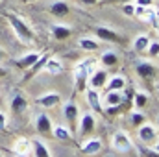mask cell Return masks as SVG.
I'll return each instance as SVG.
<instances>
[{
    "label": "cell",
    "instance_id": "obj_1",
    "mask_svg": "<svg viewBox=\"0 0 159 157\" xmlns=\"http://www.w3.org/2000/svg\"><path fill=\"white\" fill-rule=\"evenodd\" d=\"M96 69H98V61L94 57H85L78 61V65L74 67V85L78 92L87 89V79Z\"/></svg>",
    "mask_w": 159,
    "mask_h": 157
},
{
    "label": "cell",
    "instance_id": "obj_2",
    "mask_svg": "<svg viewBox=\"0 0 159 157\" xmlns=\"http://www.w3.org/2000/svg\"><path fill=\"white\" fill-rule=\"evenodd\" d=\"M6 19H7L11 30L15 32V35L19 37L20 43H24V44H32V43L35 41V34H34V30L26 24V20H24L22 17H19V15H15V13H6Z\"/></svg>",
    "mask_w": 159,
    "mask_h": 157
},
{
    "label": "cell",
    "instance_id": "obj_3",
    "mask_svg": "<svg viewBox=\"0 0 159 157\" xmlns=\"http://www.w3.org/2000/svg\"><path fill=\"white\" fill-rule=\"evenodd\" d=\"M111 146L113 150H117L120 154H128L133 150V142L129 139V135L126 131H115L113 137H111Z\"/></svg>",
    "mask_w": 159,
    "mask_h": 157
},
{
    "label": "cell",
    "instance_id": "obj_4",
    "mask_svg": "<svg viewBox=\"0 0 159 157\" xmlns=\"http://www.w3.org/2000/svg\"><path fill=\"white\" fill-rule=\"evenodd\" d=\"M137 139L141 141V144H154L157 141V128L154 124L143 122L137 129Z\"/></svg>",
    "mask_w": 159,
    "mask_h": 157
},
{
    "label": "cell",
    "instance_id": "obj_5",
    "mask_svg": "<svg viewBox=\"0 0 159 157\" xmlns=\"http://www.w3.org/2000/svg\"><path fill=\"white\" fill-rule=\"evenodd\" d=\"M35 104H37L39 107H43V109H52V107H56V105L61 104V94L56 92V91L43 92V94H39V96L35 98Z\"/></svg>",
    "mask_w": 159,
    "mask_h": 157
},
{
    "label": "cell",
    "instance_id": "obj_6",
    "mask_svg": "<svg viewBox=\"0 0 159 157\" xmlns=\"http://www.w3.org/2000/svg\"><path fill=\"white\" fill-rule=\"evenodd\" d=\"M94 129H96V117H94L91 111L81 113V117H80V126H78V133L81 135V137H85V135H91Z\"/></svg>",
    "mask_w": 159,
    "mask_h": 157
},
{
    "label": "cell",
    "instance_id": "obj_7",
    "mask_svg": "<svg viewBox=\"0 0 159 157\" xmlns=\"http://www.w3.org/2000/svg\"><path fill=\"white\" fill-rule=\"evenodd\" d=\"M28 100H26V96L20 92V91H15L13 94H11V98H9V109H11V113H15V115H20V113H24L26 109H28Z\"/></svg>",
    "mask_w": 159,
    "mask_h": 157
},
{
    "label": "cell",
    "instance_id": "obj_8",
    "mask_svg": "<svg viewBox=\"0 0 159 157\" xmlns=\"http://www.w3.org/2000/svg\"><path fill=\"white\" fill-rule=\"evenodd\" d=\"M102 150H104V142H102V139H98V137L87 139V141H83V142L80 144V152H81L83 155H96V154H100Z\"/></svg>",
    "mask_w": 159,
    "mask_h": 157
},
{
    "label": "cell",
    "instance_id": "obj_9",
    "mask_svg": "<svg viewBox=\"0 0 159 157\" xmlns=\"http://www.w3.org/2000/svg\"><path fill=\"white\" fill-rule=\"evenodd\" d=\"M126 102L124 91H106V96L102 98V107H117Z\"/></svg>",
    "mask_w": 159,
    "mask_h": 157
},
{
    "label": "cell",
    "instance_id": "obj_10",
    "mask_svg": "<svg viewBox=\"0 0 159 157\" xmlns=\"http://www.w3.org/2000/svg\"><path fill=\"white\" fill-rule=\"evenodd\" d=\"M85 100H87V105L93 109V113H102V115H104L102 98H100V94H98V91H96V89L87 87V89H85Z\"/></svg>",
    "mask_w": 159,
    "mask_h": 157
},
{
    "label": "cell",
    "instance_id": "obj_11",
    "mask_svg": "<svg viewBox=\"0 0 159 157\" xmlns=\"http://www.w3.org/2000/svg\"><path fill=\"white\" fill-rule=\"evenodd\" d=\"M78 105L72 102V100H69V102H65L63 104V117L67 118V122H69V129H76V122H78Z\"/></svg>",
    "mask_w": 159,
    "mask_h": 157
},
{
    "label": "cell",
    "instance_id": "obj_12",
    "mask_svg": "<svg viewBox=\"0 0 159 157\" xmlns=\"http://www.w3.org/2000/svg\"><path fill=\"white\" fill-rule=\"evenodd\" d=\"M135 72L143 79H152V78H156V74H157V67L152 65L150 61H137L135 63Z\"/></svg>",
    "mask_w": 159,
    "mask_h": 157
},
{
    "label": "cell",
    "instance_id": "obj_13",
    "mask_svg": "<svg viewBox=\"0 0 159 157\" xmlns=\"http://www.w3.org/2000/svg\"><path fill=\"white\" fill-rule=\"evenodd\" d=\"M11 152L17 157H26L32 154V144H30V139H24V137H19L15 139L13 146H11Z\"/></svg>",
    "mask_w": 159,
    "mask_h": 157
},
{
    "label": "cell",
    "instance_id": "obj_14",
    "mask_svg": "<svg viewBox=\"0 0 159 157\" xmlns=\"http://www.w3.org/2000/svg\"><path fill=\"white\" fill-rule=\"evenodd\" d=\"M43 70L46 72V74H52V76H57V74H61L63 70H65V67H63V61L59 59V57H46L44 59V65H43Z\"/></svg>",
    "mask_w": 159,
    "mask_h": 157
},
{
    "label": "cell",
    "instance_id": "obj_15",
    "mask_svg": "<svg viewBox=\"0 0 159 157\" xmlns=\"http://www.w3.org/2000/svg\"><path fill=\"white\" fill-rule=\"evenodd\" d=\"M94 35H96V39L106 41V43H119L120 41L119 34H117L115 30L107 28V26H96V28H94Z\"/></svg>",
    "mask_w": 159,
    "mask_h": 157
},
{
    "label": "cell",
    "instance_id": "obj_16",
    "mask_svg": "<svg viewBox=\"0 0 159 157\" xmlns=\"http://www.w3.org/2000/svg\"><path fill=\"white\" fill-rule=\"evenodd\" d=\"M106 81H107V72L104 70V69H96L89 79H87V87H91V89H102L104 85H106Z\"/></svg>",
    "mask_w": 159,
    "mask_h": 157
},
{
    "label": "cell",
    "instance_id": "obj_17",
    "mask_svg": "<svg viewBox=\"0 0 159 157\" xmlns=\"http://www.w3.org/2000/svg\"><path fill=\"white\" fill-rule=\"evenodd\" d=\"M52 118L48 117L46 113H39L35 117V129L39 131L41 135H50L52 133Z\"/></svg>",
    "mask_w": 159,
    "mask_h": 157
},
{
    "label": "cell",
    "instance_id": "obj_18",
    "mask_svg": "<svg viewBox=\"0 0 159 157\" xmlns=\"http://www.w3.org/2000/svg\"><path fill=\"white\" fill-rule=\"evenodd\" d=\"M41 56H43L41 52H28V54H24L22 57L15 59V65H17V69H20V70H28Z\"/></svg>",
    "mask_w": 159,
    "mask_h": 157
},
{
    "label": "cell",
    "instance_id": "obj_19",
    "mask_svg": "<svg viewBox=\"0 0 159 157\" xmlns=\"http://www.w3.org/2000/svg\"><path fill=\"white\" fill-rule=\"evenodd\" d=\"M50 34H52V39L65 41V39H69V37L72 35V30H70L69 26H65V24L54 22V24H50Z\"/></svg>",
    "mask_w": 159,
    "mask_h": 157
},
{
    "label": "cell",
    "instance_id": "obj_20",
    "mask_svg": "<svg viewBox=\"0 0 159 157\" xmlns=\"http://www.w3.org/2000/svg\"><path fill=\"white\" fill-rule=\"evenodd\" d=\"M48 11H50L54 17H67V15L70 13L69 4H67L65 0H56V2H52V4L48 6Z\"/></svg>",
    "mask_w": 159,
    "mask_h": 157
},
{
    "label": "cell",
    "instance_id": "obj_21",
    "mask_svg": "<svg viewBox=\"0 0 159 157\" xmlns=\"http://www.w3.org/2000/svg\"><path fill=\"white\" fill-rule=\"evenodd\" d=\"M52 135H54L57 141H63V142L72 141V131L69 129V126H63V124H56V126H52Z\"/></svg>",
    "mask_w": 159,
    "mask_h": 157
},
{
    "label": "cell",
    "instance_id": "obj_22",
    "mask_svg": "<svg viewBox=\"0 0 159 157\" xmlns=\"http://www.w3.org/2000/svg\"><path fill=\"white\" fill-rule=\"evenodd\" d=\"M30 144H32L34 157H52L50 150H48V146H46L41 139H32V141H30Z\"/></svg>",
    "mask_w": 159,
    "mask_h": 157
},
{
    "label": "cell",
    "instance_id": "obj_23",
    "mask_svg": "<svg viewBox=\"0 0 159 157\" xmlns=\"http://www.w3.org/2000/svg\"><path fill=\"white\" fill-rule=\"evenodd\" d=\"M104 87H106V91H124V89H126V78L120 76V74L111 76V78L106 81Z\"/></svg>",
    "mask_w": 159,
    "mask_h": 157
},
{
    "label": "cell",
    "instance_id": "obj_24",
    "mask_svg": "<svg viewBox=\"0 0 159 157\" xmlns=\"http://www.w3.org/2000/svg\"><path fill=\"white\" fill-rule=\"evenodd\" d=\"M106 69H113V67H117L119 65V56L113 52V50H106L102 56H100V59H98Z\"/></svg>",
    "mask_w": 159,
    "mask_h": 157
},
{
    "label": "cell",
    "instance_id": "obj_25",
    "mask_svg": "<svg viewBox=\"0 0 159 157\" xmlns=\"http://www.w3.org/2000/svg\"><path fill=\"white\" fill-rule=\"evenodd\" d=\"M148 43H150V35H146V34H139V35L133 39V50L139 52V54H143V52H146Z\"/></svg>",
    "mask_w": 159,
    "mask_h": 157
},
{
    "label": "cell",
    "instance_id": "obj_26",
    "mask_svg": "<svg viewBox=\"0 0 159 157\" xmlns=\"http://www.w3.org/2000/svg\"><path fill=\"white\" fill-rule=\"evenodd\" d=\"M78 46L83 52H94V50H98V41L93 37H80Z\"/></svg>",
    "mask_w": 159,
    "mask_h": 157
},
{
    "label": "cell",
    "instance_id": "obj_27",
    "mask_svg": "<svg viewBox=\"0 0 159 157\" xmlns=\"http://www.w3.org/2000/svg\"><path fill=\"white\" fill-rule=\"evenodd\" d=\"M148 100H150V94L146 92V91H137L135 92V96H133V104H135V109H143L146 104H148Z\"/></svg>",
    "mask_w": 159,
    "mask_h": 157
},
{
    "label": "cell",
    "instance_id": "obj_28",
    "mask_svg": "<svg viewBox=\"0 0 159 157\" xmlns=\"http://www.w3.org/2000/svg\"><path fill=\"white\" fill-rule=\"evenodd\" d=\"M137 152L141 157H159L157 146L152 148V144H137Z\"/></svg>",
    "mask_w": 159,
    "mask_h": 157
},
{
    "label": "cell",
    "instance_id": "obj_29",
    "mask_svg": "<svg viewBox=\"0 0 159 157\" xmlns=\"http://www.w3.org/2000/svg\"><path fill=\"white\" fill-rule=\"evenodd\" d=\"M144 122V115L137 109V111H133V113H129V124L133 126V128H139L141 124Z\"/></svg>",
    "mask_w": 159,
    "mask_h": 157
},
{
    "label": "cell",
    "instance_id": "obj_30",
    "mask_svg": "<svg viewBox=\"0 0 159 157\" xmlns=\"http://www.w3.org/2000/svg\"><path fill=\"white\" fill-rule=\"evenodd\" d=\"M146 52H148V56H152V57H157V54H159V41H157V39H150Z\"/></svg>",
    "mask_w": 159,
    "mask_h": 157
},
{
    "label": "cell",
    "instance_id": "obj_31",
    "mask_svg": "<svg viewBox=\"0 0 159 157\" xmlns=\"http://www.w3.org/2000/svg\"><path fill=\"white\" fill-rule=\"evenodd\" d=\"M122 13L128 15V17H133V15H135V4H133V2H126V4H122Z\"/></svg>",
    "mask_w": 159,
    "mask_h": 157
},
{
    "label": "cell",
    "instance_id": "obj_32",
    "mask_svg": "<svg viewBox=\"0 0 159 157\" xmlns=\"http://www.w3.org/2000/svg\"><path fill=\"white\" fill-rule=\"evenodd\" d=\"M7 128V115L4 111H0V131H4Z\"/></svg>",
    "mask_w": 159,
    "mask_h": 157
},
{
    "label": "cell",
    "instance_id": "obj_33",
    "mask_svg": "<svg viewBox=\"0 0 159 157\" xmlns=\"http://www.w3.org/2000/svg\"><path fill=\"white\" fill-rule=\"evenodd\" d=\"M133 2H135V6H143V7L152 6V0H133Z\"/></svg>",
    "mask_w": 159,
    "mask_h": 157
},
{
    "label": "cell",
    "instance_id": "obj_34",
    "mask_svg": "<svg viewBox=\"0 0 159 157\" xmlns=\"http://www.w3.org/2000/svg\"><path fill=\"white\" fill-rule=\"evenodd\" d=\"M100 0H80V4H83V6H94V4H98Z\"/></svg>",
    "mask_w": 159,
    "mask_h": 157
},
{
    "label": "cell",
    "instance_id": "obj_35",
    "mask_svg": "<svg viewBox=\"0 0 159 157\" xmlns=\"http://www.w3.org/2000/svg\"><path fill=\"white\" fill-rule=\"evenodd\" d=\"M6 74H7V72H6V69H2V67H0V78H4Z\"/></svg>",
    "mask_w": 159,
    "mask_h": 157
},
{
    "label": "cell",
    "instance_id": "obj_36",
    "mask_svg": "<svg viewBox=\"0 0 159 157\" xmlns=\"http://www.w3.org/2000/svg\"><path fill=\"white\" fill-rule=\"evenodd\" d=\"M2 59H4V50L0 48V61H2Z\"/></svg>",
    "mask_w": 159,
    "mask_h": 157
},
{
    "label": "cell",
    "instance_id": "obj_37",
    "mask_svg": "<svg viewBox=\"0 0 159 157\" xmlns=\"http://www.w3.org/2000/svg\"><path fill=\"white\" fill-rule=\"evenodd\" d=\"M117 2H120V4H126V2H133V0H117Z\"/></svg>",
    "mask_w": 159,
    "mask_h": 157
},
{
    "label": "cell",
    "instance_id": "obj_38",
    "mask_svg": "<svg viewBox=\"0 0 159 157\" xmlns=\"http://www.w3.org/2000/svg\"><path fill=\"white\" fill-rule=\"evenodd\" d=\"M22 2H26V4H30V2H34V0H22Z\"/></svg>",
    "mask_w": 159,
    "mask_h": 157
},
{
    "label": "cell",
    "instance_id": "obj_39",
    "mask_svg": "<svg viewBox=\"0 0 159 157\" xmlns=\"http://www.w3.org/2000/svg\"><path fill=\"white\" fill-rule=\"evenodd\" d=\"M0 157H2V154H0Z\"/></svg>",
    "mask_w": 159,
    "mask_h": 157
},
{
    "label": "cell",
    "instance_id": "obj_40",
    "mask_svg": "<svg viewBox=\"0 0 159 157\" xmlns=\"http://www.w3.org/2000/svg\"><path fill=\"white\" fill-rule=\"evenodd\" d=\"M0 2H2V0H0Z\"/></svg>",
    "mask_w": 159,
    "mask_h": 157
}]
</instances>
